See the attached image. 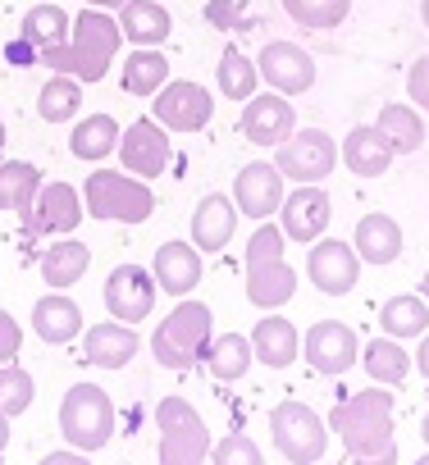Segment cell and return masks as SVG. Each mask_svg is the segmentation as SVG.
<instances>
[{"instance_id": "6da1fadb", "label": "cell", "mask_w": 429, "mask_h": 465, "mask_svg": "<svg viewBox=\"0 0 429 465\" xmlns=\"http://www.w3.org/2000/svg\"><path fill=\"white\" fill-rule=\"evenodd\" d=\"M329 429L343 438L352 465H397V433H393V392L384 383L343 397L329 411Z\"/></svg>"}, {"instance_id": "7a4b0ae2", "label": "cell", "mask_w": 429, "mask_h": 465, "mask_svg": "<svg viewBox=\"0 0 429 465\" xmlns=\"http://www.w3.org/2000/svg\"><path fill=\"white\" fill-rule=\"evenodd\" d=\"M119 42H124V28L119 19H110V10H83L74 19V33L69 42L51 46L37 55V64H46L51 74H69L78 83H101L110 74V60L119 55Z\"/></svg>"}, {"instance_id": "3957f363", "label": "cell", "mask_w": 429, "mask_h": 465, "mask_svg": "<svg viewBox=\"0 0 429 465\" xmlns=\"http://www.w3.org/2000/svg\"><path fill=\"white\" fill-rule=\"evenodd\" d=\"M284 228L279 223H256L247 242V302L261 311H279L297 292V270L284 261Z\"/></svg>"}, {"instance_id": "277c9868", "label": "cell", "mask_w": 429, "mask_h": 465, "mask_svg": "<svg viewBox=\"0 0 429 465\" xmlns=\"http://www.w3.org/2000/svg\"><path fill=\"white\" fill-rule=\"evenodd\" d=\"M210 342H214V315H210V306H201V302H178L160 324H155V333H151V356L165 365V370H192L196 361H205V351H210Z\"/></svg>"}, {"instance_id": "5b68a950", "label": "cell", "mask_w": 429, "mask_h": 465, "mask_svg": "<svg viewBox=\"0 0 429 465\" xmlns=\"http://www.w3.org/2000/svg\"><path fill=\"white\" fill-rule=\"evenodd\" d=\"M83 205L101 223H146L155 214V196H151L146 178H137V173H110V169L87 173Z\"/></svg>"}, {"instance_id": "8992f818", "label": "cell", "mask_w": 429, "mask_h": 465, "mask_svg": "<svg viewBox=\"0 0 429 465\" xmlns=\"http://www.w3.org/2000/svg\"><path fill=\"white\" fill-rule=\"evenodd\" d=\"M160 429V465H210V429L187 397H160L155 406Z\"/></svg>"}, {"instance_id": "52a82bcc", "label": "cell", "mask_w": 429, "mask_h": 465, "mask_svg": "<svg viewBox=\"0 0 429 465\" xmlns=\"http://www.w3.org/2000/svg\"><path fill=\"white\" fill-rule=\"evenodd\" d=\"M60 433L69 447L78 451H101L115 433V406L110 392H101L96 383H74L60 401Z\"/></svg>"}, {"instance_id": "ba28073f", "label": "cell", "mask_w": 429, "mask_h": 465, "mask_svg": "<svg viewBox=\"0 0 429 465\" xmlns=\"http://www.w3.org/2000/svg\"><path fill=\"white\" fill-rule=\"evenodd\" d=\"M270 433H274V447L284 451V460H293V465H315L329 442L324 420L306 401H279L270 411Z\"/></svg>"}, {"instance_id": "9c48e42d", "label": "cell", "mask_w": 429, "mask_h": 465, "mask_svg": "<svg viewBox=\"0 0 429 465\" xmlns=\"http://www.w3.org/2000/svg\"><path fill=\"white\" fill-rule=\"evenodd\" d=\"M274 164L293 183H324L338 164V146L324 128H297L288 142L274 146Z\"/></svg>"}, {"instance_id": "30bf717a", "label": "cell", "mask_w": 429, "mask_h": 465, "mask_svg": "<svg viewBox=\"0 0 429 465\" xmlns=\"http://www.w3.org/2000/svg\"><path fill=\"white\" fill-rule=\"evenodd\" d=\"M151 119L165 124L169 133H201L214 119V96L201 83H165L151 101Z\"/></svg>"}, {"instance_id": "8fae6325", "label": "cell", "mask_w": 429, "mask_h": 465, "mask_svg": "<svg viewBox=\"0 0 429 465\" xmlns=\"http://www.w3.org/2000/svg\"><path fill=\"white\" fill-rule=\"evenodd\" d=\"M334 219V201L320 183H297L293 196H284L279 205V228H284V238L288 242H302L311 247L315 238H324V228Z\"/></svg>"}, {"instance_id": "7c38bea8", "label": "cell", "mask_w": 429, "mask_h": 465, "mask_svg": "<svg viewBox=\"0 0 429 465\" xmlns=\"http://www.w3.org/2000/svg\"><path fill=\"white\" fill-rule=\"evenodd\" d=\"M306 279L324 292V297H347L361 279V256L352 242L338 238H315L311 256H306Z\"/></svg>"}, {"instance_id": "4fadbf2b", "label": "cell", "mask_w": 429, "mask_h": 465, "mask_svg": "<svg viewBox=\"0 0 429 465\" xmlns=\"http://www.w3.org/2000/svg\"><path fill=\"white\" fill-rule=\"evenodd\" d=\"M238 128L252 146H279L297 133V110L284 92H256L252 101H243Z\"/></svg>"}, {"instance_id": "5bb4252c", "label": "cell", "mask_w": 429, "mask_h": 465, "mask_svg": "<svg viewBox=\"0 0 429 465\" xmlns=\"http://www.w3.org/2000/svg\"><path fill=\"white\" fill-rule=\"evenodd\" d=\"M119 160H124V169L128 173H137V178H155V173H165L169 169V160H174V146H169V128L165 124H155V119H137V124H128L124 128V137H119Z\"/></svg>"}, {"instance_id": "9a60e30c", "label": "cell", "mask_w": 429, "mask_h": 465, "mask_svg": "<svg viewBox=\"0 0 429 465\" xmlns=\"http://www.w3.org/2000/svg\"><path fill=\"white\" fill-rule=\"evenodd\" d=\"M155 274H146L142 265H115L105 279V311L124 324H142L155 311Z\"/></svg>"}, {"instance_id": "2e32d148", "label": "cell", "mask_w": 429, "mask_h": 465, "mask_svg": "<svg viewBox=\"0 0 429 465\" xmlns=\"http://www.w3.org/2000/svg\"><path fill=\"white\" fill-rule=\"evenodd\" d=\"M83 214H87L83 192H74L69 183H46V187L37 192L33 210L19 214V219H24L28 238H46V232H74V228L83 223Z\"/></svg>"}, {"instance_id": "e0dca14e", "label": "cell", "mask_w": 429, "mask_h": 465, "mask_svg": "<svg viewBox=\"0 0 429 465\" xmlns=\"http://www.w3.org/2000/svg\"><path fill=\"white\" fill-rule=\"evenodd\" d=\"M256 69H261V78H265L274 92H284V96H302V92L315 87V60H311V51H302L297 42H265L261 55H256Z\"/></svg>"}, {"instance_id": "ac0fdd59", "label": "cell", "mask_w": 429, "mask_h": 465, "mask_svg": "<svg viewBox=\"0 0 429 465\" xmlns=\"http://www.w3.org/2000/svg\"><path fill=\"white\" fill-rule=\"evenodd\" d=\"M302 356L311 361V370L320 374H347L356 361H361V342L347 324L338 320H320L311 324V333L302 338Z\"/></svg>"}, {"instance_id": "d6986e66", "label": "cell", "mask_w": 429, "mask_h": 465, "mask_svg": "<svg viewBox=\"0 0 429 465\" xmlns=\"http://www.w3.org/2000/svg\"><path fill=\"white\" fill-rule=\"evenodd\" d=\"M284 173H279V164H270V160H256V164H247L243 173H238V183H234V205H238V214H247V219H270V214H279V205H284Z\"/></svg>"}, {"instance_id": "ffe728a7", "label": "cell", "mask_w": 429, "mask_h": 465, "mask_svg": "<svg viewBox=\"0 0 429 465\" xmlns=\"http://www.w3.org/2000/svg\"><path fill=\"white\" fill-rule=\"evenodd\" d=\"M137 329L133 324H124V320H101V324H92L87 333H83V361L87 365H96V370H124L133 356H137Z\"/></svg>"}, {"instance_id": "44dd1931", "label": "cell", "mask_w": 429, "mask_h": 465, "mask_svg": "<svg viewBox=\"0 0 429 465\" xmlns=\"http://www.w3.org/2000/svg\"><path fill=\"white\" fill-rule=\"evenodd\" d=\"M234 228H238L234 196L210 192V196L196 201V210H192V247L196 252H224L234 242Z\"/></svg>"}, {"instance_id": "7402d4cb", "label": "cell", "mask_w": 429, "mask_h": 465, "mask_svg": "<svg viewBox=\"0 0 429 465\" xmlns=\"http://www.w3.org/2000/svg\"><path fill=\"white\" fill-rule=\"evenodd\" d=\"M361 265H393L402 256V223L384 210L374 214H361L356 219V238H352Z\"/></svg>"}, {"instance_id": "603a6c76", "label": "cell", "mask_w": 429, "mask_h": 465, "mask_svg": "<svg viewBox=\"0 0 429 465\" xmlns=\"http://www.w3.org/2000/svg\"><path fill=\"white\" fill-rule=\"evenodd\" d=\"M151 274H155L160 292H169V297L183 302L201 283V252L192 242H165L155 252V261H151Z\"/></svg>"}, {"instance_id": "cb8c5ba5", "label": "cell", "mask_w": 429, "mask_h": 465, "mask_svg": "<svg viewBox=\"0 0 429 465\" xmlns=\"http://www.w3.org/2000/svg\"><path fill=\"white\" fill-rule=\"evenodd\" d=\"M33 329H37V338L42 342H51V347H65V342H74L78 333H83V311H78V302L74 297H65V292H46V297H37L33 302Z\"/></svg>"}, {"instance_id": "d4e9b609", "label": "cell", "mask_w": 429, "mask_h": 465, "mask_svg": "<svg viewBox=\"0 0 429 465\" xmlns=\"http://www.w3.org/2000/svg\"><path fill=\"white\" fill-rule=\"evenodd\" d=\"M252 356L265 365V370H288L297 356H302V333L293 329V320L284 315H265L256 320V333H252Z\"/></svg>"}, {"instance_id": "484cf974", "label": "cell", "mask_w": 429, "mask_h": 465, "mask_svg": "<svg viewBox=\"0 0 429 465\" xmlns=\"http://www.w3.org/2000/svg\"><path fill=\"white\" fill-rule=\"evenodd\" d=\"M393 142L374 128V124H361V128H352L347 137H343V164L356 173V178H379V173H388V164H393Z\"/></svg>"}, {"instance_id": "4316f807", "label": "cell", "mask_w": 429, "mask_h": 465, "mask_svg": "<svg viewBox=\"0 0 429 465\" xmlns=\"http://www.w3.org/2000/svg\"><path fill=\"white\" fill-rule=\"evenodd\" d=\"M119 28L133 46H160L174 33V19L160 0H124L119 5Z\"/></svg>"}, {"instance_id": "83f0119b", "label": "cell", "mask_w": 429, "mask_h": 465, "mask_svg": "<svg viewBox=\"0 0 429 465\" xmlns=\"http://www.w3.org/2000/svg\"><path fill=\"white\" fill-rule=\"evenodd\" d=\"M87 265H92V247H83L78 238H60L55 247L42 252V279H46L55 292L74 288V283L87 274Z\"/></svg>"}, {"instance_id": "f1b7e54d", "label": "cell", "mask_w": 429, "mask_h": 465, "mask_svg": "<svg viewBox=\"0 0 429 465\" xmlns=\"http://www.w3.org/2000/svg\"><path fill=\"white\" fill-rule=\"evenodd\" d=\"M252 338L247 333H220L205 351V370L214 383H238L247 370H252Z\"/></svg>"}, {"instance_id": "f546056e", "label": "cell", "mask_w": 429, "mask_h": 465, "mask_svg": "<svg viewBox=\"0 0 429 465\" xmlns=\"http://www.w3.org/2000/svg\"><path fill=\"white\" fill-rule=\"evenodd\" d=\"M119 137H124V128H119L110 114H87V119L74 124L69 151H74V160L96 164V160H105L110 151H119Z\"/></svg>"}, {"instance_id": "4dcf8cb0", "label": "cell", "mask_w": 429, "mask_h": 465, "mask_svg": "<svg viewBox=\"0 0 429 465\" xmlns=\"http://www.w3.org/2000/svg\"><path fill=\"white\" fill-rule=\"evenodd\" d=\"M361 365H365L370 383H384V388H397V383H406V374H411V356H406V347H402L397 338H388V333L365 342Z\"/></svg>"}, {"instance_id": "1f68e13d", "label": "cell", "mask_w": 429, "mask_h": 465, "mask_svg": "<svg viewBox=\"0 0 429 465\" xmlns=\"http://www.w3.org/2000/svg\"><path fill=\"white\" fill-rule=\"evenodd\" d=\"M379 329H384L388 338H397V342L424 338V333H429V302H424V297H411V292L388 297V302L379 306Z\"/></svg>"}, {"instance_id": "d6a6232c", "label": "cell", "mask_w": 429, "mask_h": 465, "mask_svg": "<svg viewBox=\"0 0 429 465\" xmlns=\"http://www.w3.org/2000/svg\"><path fill=\"white\" fill-rule=\"evenodd\" d=\"M374 128L393 142V151H397V155H415V151L424 146V119H420V110H415V105H402V101L384 105V110H379V119H374Z\"/></svg>"}, {"instance_id": "836d02e7", "label": "cell", "mask_w": 429, "mask_h": 465, "mask_svg": "<svg viewBox=\"0 0 429 465\" xmlns=\"http://www.w3.org/2000/svg\"><path fill=\"white\" fill-rule=\"evenodd\" d=\"M42 192V173L28 160H0V210L28 214Z\"/></svg>"}, {"instance_id": "e575fe53", "label": "cell", "mask_w": 429, "mask_h": 465, "mask_svg": "<svg viewBox=\"0 0 429 465\" xmlns=\"http://www.w3.org/2000/svg\"><path fill=\"white\" fill-rule=\"evenodd\" d=\"M165 83H169V60L155 46H137L124 60V92L128 96H155Z\"/></svg>"}, {"instance_id": "d590c367", "label": "cell", "mask_w": 429, "mask_h": 465, "mask_svg": "<svg viewBox=\"0 0 429 465\" xmlns=\"http://www.w3.org/2000/svg\"><path fill=\"white\" fill-rule=\"evenodd\" d=\"M78 110H83V83L69 74H51L46 87L37 92V114L46 124H69L78 119Z\"/></svg>"}, {"instance_id": "8d00e7d4", "label": "cell", "mask_w": 429, "mask_h": 465, "mask_svg": "<svg viewBox=\"0 0 429 465\" xmlns=\"http://www.w3.org/2000/svg\"><path fill=\"white\" fill-rule=\"evenodd\" d=\"M69 33H74V19L60 5H33L24 15V24H19V37H28L37 46V55L51 51V46H60V42H69Z\"/></svg>"}, {"instance_id": "74e56055", "label": "cell", "mask_w": 429, "mask_h": 465, "mask_svg": "<svg viewBox=\"0 0 429 465\" xmlns=\"http://www.w3.org/2000/svg\"><path fill=\"white\" fill-rule=\"evenodd\" d=\"M214 78H220V96H229V101H252L261 69H256V60H247L238 46H229V51L220 55V64H214Z\"/></svg>"}, {"instance_id": "f35d334b", "label": "cell", "mask_w": 429, "mask_h": 465, "mask_svg": "<svg viewBox=\"0 0 429 465\" xmlns=\"http://www.w3.org/2000/svg\"><path fill=\"white\" fill-rule=\"evenodd\" d=\"M284 15L306 33H329L352 15V0H284Z\"/></svg>"}, {"instance_id": "ab89813d", "label": "cell", "mask_w": 429, "mask_h": 465, "mask_svg": "<svg viewBox=\"0 0 429 465\" xmlns=\"http://www.w3.org/2000/svg\"><path fill=\"white\" fill-rule=\"evenodd\" d=\"M33 397H37V383L24 365H0V411L15 420L33 406Z\"/></svg>"}, {"instance_id": "60d3db41", "label": "cell", "mask_w": 429, "mask_h": 465, "mask_svg": "<svg viewBox=\"0 0 429 465\" xmlns=\"http://www.w3.org/2000/svg\"><path fill=\"white\" fill-rule=\"evenodd\" d=\"M210 465H265V456L247 433H229L220 438V447H210Z\"/></svg>"}, {"instance_id": "b9f144b4", "label": "cell", "mask_w": 429, "mask_h": 465, "mask_svg": "<svg viewBox=\"0 0 429 465\" xmlns=\"http://www.w3.org/2000/svg\"><path fill=\"white\" fill-rule=\"evenodd\" d=\"M406 96L415 101V110L429 114V55H420V60L411 64V74H406Z\"/></svg>"}, {"instance_id": "7bdbcfd3", "label": "cell", "mask_w": 429, "mask_h": 465, "mask_svg": "<svg viewBox=\"0 0 429 465\" xmlns=\"http://www.w3.org/2000/svg\"><path fill=\"white\" fill-rule=\"evenodd\" d=\"M24 347V329L10 320V311H0V365H10Z\"/></svg>"}, {"instance_id": "ee69618b", "label": "cell", "mask_w": 429, "mask_h": 465, "mask_svg": "<svg viewBox=\"0 0 429 465\" xmlns=\"http://www.w3.org/2000/svg\"><path fill=\"white\" fill-rule=\"evenodd\" d=\"M0 60L15 64V69H33V64H37V46H33L28 37H15V42L0 46Z\"/></svg>"}, {"instance_id": "f6af8a7d", "label": "cell", "mask_w": 429, "mask_h": 465, "mask_svg": "<svg viewBox=\"0 0 429 465\" xmlns=\"http://www.w3.org/2000/svg\"><path fill=\"white\" fill-rule=\"evenodd\" d=\"M37 465H92V460H87V451H78V447H65V451H51V456H42Z\"/></svg>"}, {"instance_id": "bcb514c9", "label": "cell", "mask_w": 429, "mask_h": 465, "mask_svg": "<svg viewBox=\"0 0 429 465\" xmlns=\"http://www.w3.org/2000/svg\"><path fill=\"white\" fill-rule=\"evenodd\" d=\"M415 370L424 374V383H429V333L420 338V347H415Z\"/></svg>"}, {"instance_id": "7dc6e473", "label": "cell", "mask_w": 429, "mask_h": 465, "mask_svg": "<svg viewBox=\"0 0 429 465\" xmlns=\"http://www.w3.org/2000/svg\"><path fill=\"white\" fill-rule=\"evenodd\" d=\"M5 447H10V415L0 411V456H5Z\"/></svg>"}, {"instance_id": "c3c4849f", "label": "cell", "mask_w": 429, "mask_h": 465, "mask_svg": "<svg viewBox=\"0 0 429 465\" xmlns=\"http://www.w3.org/2000/svg\"><path fill=\"white\" fill-rule=\"evenodd\" d=\"M87 5H92V10H119L124 0H87Z\"/></svg>"}, {"instance_id": "681fc988", "label": "cell", "mask_w": 429, "mask_h": 465, "mask_svg": "<svg viewBox=\"0 0 429 465\" xmlns=\"http://www.w3.org/2000/svg\"><path fill=\"white\" fill-rule=\"evenodd\" d=\"M420 438H424V447H429V411H424V420H420Z\"/></svg>"}, {"instance_id": "f907efd6", "label": "cell", "mask_w": 429, "mask_h": 465, "mask_svg": "<svg viewBox=\"0 0 429 465\" xmlns=\"http://www.w3.org/2000/svg\"><path fill=\"white\" fill-rule=\"evenodd\" d=\"M420 24L429 28V0H420Z\"/></svg>"}, {"instance_id": "816d5d0a", "label": "cell", "mask_w": 429, "mask_h": 465, "mask_svg": "<svg viewBox=\"0 0 429 465\" xmlns=\"http://www.w3.org/2000/svg\"><path fill=\"white\" fill-rule=\"evenodd\" d=\"M420 297L429 302V270H424V279H420Z\"/></svg>"}, {"instance_id": "f5cc1de1", "label": "cell", "mask_w": 429, "mask_h": 465, "mask_svg": "<svg viewBox=\"0 0 429 465\" xmlns=\"http://www.w3.org/2000/svg\"><path fill=\"white\" fill-rule=\"evenodd\" d=\"M5 142H10V137H5V124H0V155H5Z\"/></svg>"}, {"instance_id": "db71d44e", "label": "cell", "mask_w": 429, "mask_h": 465, "mask_svg": "<svg viewBox=\"0 0 429 465\" xmlns=\"http://www.w3.org/2000/svg\"><path fill=\"white\" fill-rule=\"evenodd\" d=\"M415 465H429V456H420V460H415Z\"/></svg>"}, {"instance_id": "11a10c76", "label": "cell", "mask_w": 429, "mask_h": 465, "mask_svg": "<svg viewBox=\"0 0 429 465\" xmlns=\"http://www.w3.org/2000/svg\"><path fill=\"white\" fill-rule=\"evenodd\" d=\"M315 465H320V460H315Z\"/></svg>"}]
</instances>
